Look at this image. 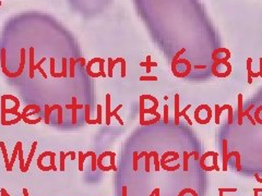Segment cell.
<instances>
[{
	"label": "cell",
	"mask_w": 262,
	"mask_h": 196,
	"mask_svg": "<svg viewBox=\"0 0 262 196\" xmlns=\"http://www.w3.org/2000/svg\"><path fill=\"white\" fill-rule=\"evenodd\" d=\"M34 47L29 48V78H34Z\"/></svg>",
	"instance_id": "cell-11"
},
{
	"label": "cell",
	"mask_w": 262,
	"mask_h": 196,
	"mask_svg": "<svg viewBox=\"0 0 262 196\" xmlns=\"http://www.w3.org/2000/svg\"><path fill=\"white\" fill-rule=\"evenodd\" d=\"M116 63H118L117 59H116V60H113L111 58L108 59V74H107V76H109V77H113V69H114V66H116Z\"/></svg>",
	"instance_id": "cell-17"
},
{
	"label": "cell",
	"mask_w": 262,
	"mask_h": 196,
	"mask_svg": "<svg viewBox=\"0 0 262 196\" xmlns=\"http://www.w3.org/2000/svg\"><path fill=\"white\" fill-rule=\"evenodd\" d=\"M256 190H257L258 192H262V189H256Z\"/></svg>",
	"instance_id": "cell-53"
},
{
	"label": "cell",
	"mask_w": 262,
	"mask_h": 196,
	"mask_svg": "<svg viewBox=\"0 0 262 196\" xmlns=\"http://www.w3.org/2000/svg\"><path fill=\"white\" fill-rule=\"evenodd\" d=\"M19 160H20V170L24 172V159H23V150H22V145L19 148Z\"/></svg>",
	"instance_id": "cell-25"
},
{
	"label": "cell",
	"mask_w": 262,
	"mask_h": 196,
	"mask_svg": "<svg viewBox=\"0 0 262 196\" xmlns=\"http://www.w3.org/2000/svg\"><path fill=\"white\" fill-rule=\"evenodd\" d=\"M62 76L64 77H66L68 74H67V59L66 58H62Z\"/></svg>",
	"instance_id": "cell-37"
},
{
	"label": "cell",
	"mask_w": 262,
	"mask_h": 196,
	"mask_svg": "<svg viewBox=\"0 0 262 196\" xmlns=\"http://www.w3.org/2000/svg\"><path fill=\"white\" fill-rule=\"evenodd\" d=\"M153 155H154V150L149 153V154H147V152H142L141 154L138 155V158H139V159L140 158H143V157L145 158V171L147 172H150V159L153 158Z\"/></svg>",
	"instance_id": "cell-5"
},
{
	"label": "cell",
	"mask_w": 262,
	"mask_h": 196,
	"mask_svg": "<svg viewBox=\"0 0 262 196\" xmlns=\"http://www.w3.org/2000/svg\"><path fill=\"white\" fill-rule=\"evenodd\" d=\"M217 158H218V154L217 153H215V154L213 155V166H218L217 164Z\"/></svg>",
	"instance_id": "cell-43"
},
{
	"label": "cell",
	"mask_w": 262,
	"mask_h": 196,
	"mask_svg": "<svg viewBox=\"0 0 262 196\" xmlns=\"http://www.w3.org/2000/svg\"><path fill=\"white\" fill-rule=\"evenodd\" d=\"M98 63H100V73L102 74V76H103V77H106V73L105 72H104V60L103 59H102V61L100 62H98Z\"/></svg>",
	"instance_id": "cell-42"
},
{
	"label": "cell",
	"mask_w": 262,
	"mask_h": 196,
	"mask_svg": "<svg viewBox=\"0 0 262 196\" xmlns=\"http://www.w3.org/2000/svg\"><path fill=\"white\" fill-rule=\"evenodd\" d=\"M221 107L218 105H215V124H220V119H221Z\"/></svg>",
	"instance_id": "cell-29"
},
{
	"label": "cell",
	"mask_w": 262,
	"mask_h": 196,
	"mask_svg": "<svg viewBox=\"0 0 262 196\" xmlns=\"http://www.w3.org/2000/svg\"><path fill=\"white\" fill-rule=\"evenodd\" d=\"M84 109H85V122L88 124H97V120H91L90 119V106L85 105Z\"/></svg>",
	"instance_id": "cell-18"
},
{
	"label": "cell",
	"mask_w": 262,
	"mask_h": 196,
	"mask_svg": "<svg viewBox=\"0 0 262 196\" xmlns=\"http://www.w3.org/2000/svg\"><path fill=\"white\" fill-rule=\"evenodd\" d=\"M164 123L168 124V106H164Z\"/></svg>",
	"instance_id": "cell-40"
},
{
	"label": "cell",
	"mask_w": 262,
	"mask_h": 196,
	"mask_svg": "<svg viewBox=\"0 0 262 196\" xmlns=\"http://www.w3.org/2000/svg\"><path fill=\"white\" fill-rule=\"evenodd\" d=\"M6 196H10L9 194H8V192H7V193H6Z\"/></svg>",
	"instance_id": "cell-54"
},
{
	"label": "cell",
	"mask_w": 262,
	"mask_h": 196,
	"mask_svg": "<svg viewBox=\"0 0 262 196\" xmlns=\"http://www.w3.org/2000/svg\"><path fill=\"white\" fill-rule=\"evenodd\" d=\"M121 108H123V105H119V106H117V107L115 108V109H114L113 111H111V112H110V117H115L116 119H117L118 120V122L120 123V124H123V119H121V118L119 117V115H118V110H120V109H121Z\"/></svg>",
	"instance_id": "cell-21"
},
{
	"label": "cell",
	"mask_w": 262,
	"mask_h": 196,
	"mask_svg": "<svg viewBox=\"0 0 262 196\" xmlns=\"http://www.w3.org/2000/svg\"><path fill=\"white\" fill-rule=\"evenodd\" d=\"M97 118H96V120H97V124H102V106L100 105H97Z\"/></svg>",
	"instance_id": "cell-34"
},
{
	"label": "cell",
	"mask_w": 262,
	"mask_h": 196,
	"mask_svg": "<svg viewBox=\"0 0 262 196\" xmlns=\"http://www.w3.org/2000/svg\"><path fill=\"white\" fill-rule=\"evenodd\" d=\"M190 107H191V105L186 106V107H185L184 110L181 111V112H179V117H184L185 119H186V120H187V122H188V124H189V125H192V122H191V120H190V119H189L188 115H187V111H188L189 109H190Z\"/></svg>",
	"instance_id": "cell-23"
},
{
	"label": "cell",
	"mask_w": 262,
	"mask_h": 196,
	"mask_svg": "<svg viewBox=\"0 0 262 196\" xmlns=\"http://www.w3.org/2000/svg\"><path fill=\"white\" fill-rule=\"evenodd\" d=\"M6 122V98L5 96L1 97V124Z\"/></svg>",
	"instance_id": "cell-19"
},
{
	"label": "cell",
	"mask_w": 262,
	"mask_h": 196,
	"mask_svg": "<svg viewBox=\"0 0 262 196\" xmlns=\"http://www.w3.org/2000/svg\"><path fill=\"white\" fill-rule=\"evenodd\" d=\"M57 110H58V124H61L62 123V107L60 105L58 106L57 108Z\"/></svg>",
	"instance_id": "cell-38"
},
{
	"label": "cell",
	"mask_w": 262,
	"mask_h": 196,
	"mask_svg": "<svg viewBox=\"0 0 262 196\" xmlns=\"http://www.w3.org/2000/svg\"><path fill=\"white\" fill-rule=\"evenodd\" d=\"M174 105H175V115H174V122L175 125L179 124V95L175 94L174 97Z\"/></svg>",
	"instance_id": "cell-6"
},
{
	"label": "cell",
	"mask_w": 262,
	"mask_h": 196,
	"mask_svg": "<svg viewBox=\"0 0 262 196\" xmlns=\"http://www.w3.org/2000/svg\"><path fill=\"white\" fill-rule=\"evenodd\" d=\"M53 111L50 110V107L49 106H46L45 107V123L46 124H49V115L52 113Z\"/></svg>",
	"instance_id": "cell-32"
},
{
	"label": "cell",
	"mask_w": 262,
	"mask_h": 196,
	"mask_svg": "<svg viewBox=\"0 0 262 196\" xmlns=\"http://www.w3.org/2000/svg\"><path fill=\"white\" fill-rule=\"evenodd\" d=\"M159 119H161V115H156V117L154 118V119H152V120H149V121H143L142 123H141V125H152V124H155V123H157L159 121Z\"/></svg>",
	"instance_id": "cell-28"
},
{
	"label": "cell",
	"mask_w": 262,
	"mask_h": 196,
	"mask_svg": "<svg viewBox=\"0 0 262 196\" xmlns=\"http://www.w3.org/2000/svg\"><path fill=\"white\" fill-rule=\"evenodd\" d=\"M50 74H52L53 77L55 78H59V77H64L62 76V73H58V72L55 71V59L54 58H50Z\"/></svg>",
	"instance_id": "cell-14"
},
{
	"label": "cell",
	"mask_w": 262,
	"mask_h": 196,
	"mask_svg": "<svg viewBox=\"0 0 262 196\" xmlns=\"http://www.w3.org/2000/svg\"><path fill=\"white\" fill-rule=\"evenodd\" d=\"M67 109H71L72 110V123H76V110H80V109H82V108H84L83 105H78L76 104V97H73L72 98V104L71 105H67L66 106Z\"/></svg>",
	"instance_id": "cell-2"
},
{
	"label": "cell",
	"mask_w": 262,
	"mask_h": 196,
	"mask_svg": "<svg viewBox=\"0 0 262 196\" xmlns=\"http://www.w3.org/2000/svg\"><path fill=\"white\" fill-rule=\"evenodd\" d=\"M144 99H150V100H152L153 104H158V100H157V98H155L154 96L152 95H141Z\"/></svg>",
	"instance_id": "cell-41"
},
{
	"label": "cell",
	"mask_w": 262,
	"mask_h": 196,
	"mask_svg": "<svg viewBox=\"0 0 262 196\" xmlns=\"http://www.w3.org/2000/svg\"><path fill=\"white\" fill-rule=\"evenodd\" d=\"M36 146H37V142H33L32 144V148H31V152L29 154V157H27V160H26V164H24V172H26L29 168V164H31V161H32L33 157L35 155V150H36Z\"/></svg>",
	"instance_id": "cell-8"
},
{
	"label": "cell",
	"mask_w": 262,
	"mask_h": 196,
	"mask_svg": "<svg viewBox=\"0 0 262 196\" xmlns=\"http://www.w3.org/2000/svg\"><path fill=\"white\" fill-rule=\"evenodd\" d=\"M29 191H27L26 189H23V196H29Z\"/></svg>",
	"instance_id": "cell-49"
},
{
	"label": "cell",
	"mask_w": 262,
	"mask_h": 196,
	"mask_svg": "<svg viewBox=\"0 0 262 196\" xmlns=\"http://www.w3.org/2000/svg\"><path fill=\"white\" fill-rule=\"evenodd\" d=\"M76 63H79V62H80V64H82V66H84V64H85V60H84L83 58H79V59H76Z\"/></svg>",
	"instance_id": "cell-44"
},
{
	"label": "cell",
	"mask_w": 262,
	"mask_h": 196,
	"mask_svg": "<svg viewBox=\"0 0 262 196\" xmlns=\"http://www.w3.org/2000/svg\"><path fill=\"white\" fill-rule=\"evenodd\" d=\"M253 107H255V106H253V105H250L249 107H248L247 109H246V110L244 111V115H246V117H247L248 119H249V120H250V122H251L253 125H255V124H257V122H256L255 118H253L252 115H250V110H251V109H252Z\"/></svg>",
	"instance_id": "cell-22"
},
{
	"label": "cell",
	"mask_w": 262,
	"mask_h": 196,
	"mask_svg": "<svg viewBox=\"0 0 262 196\" xmlns=\"http://www.w3.org/2000/svg\"><path fill=\"white\" fill-rule=\"evenodd\" d=\"M49 157H50V167L53 168V171H57V168H56V166H55V157H56L55 153L50 152Z\"/></svg>",
	"instance_id": "cell-33"
},
{
	"label": "cell",
	"mask_w": 262,
	"mask_h": 196,
	"mask_svg": "<svg viewBox=\"0 0 262 196\" xmlns=\"http://www.w3.org/2000/svg\"><path fill=\"white\" fill-rule=\"evenodd\" d=\"M138 153L135 152L133 153V170L137 171L138 170V161H139V158H138Z\"/></svg>",
	"instance_id": "cell-36"
},
{
	"label": "cell",
	"mask_w": 262,
	"mask_h": 196,
	"mask_svg": "<svg viewBox=\"0 0 262 196\" xmlns=\"http://www.w3.org/2000/svg\"><path fill=\"white\" fill-rule=\"evenodd\" d=\"M244 108H243V94H238V124H243Z\"/></svg>",
	"instance_id": "cell-4"
},
{
	"label": "cell",
	"mask_w": 262,
	"mask_h": 196,
	"mask_svg": "<svg viewBox=\"0 0 262 196\" xmlns=\"http://www.w3.org/2000/svg\"><path fill=\"white\" fill-rule=\"evenodd\" d=\"M106 125L110 124V94H106Z\"/></svg>",
	"instance_id": "cell-12"
},
{
	"label": "cell",
	"mask_w": 262,
	"mask_h": 196,
	"mask_svg": "<svg viewBox=\"0 0 262 196\" xmlns=\"http://www.w3.org/2000/svg\"><path fill=\"white\" fill-rule=\"evenodd\" d=\"M94 154H95V153L92 152V150L85 153V154L79 152V171H83V162H84V160H85V158H88V156H93Z\"/></svg>",
	"instance_id": "cell-9"
},
{
	"label": "cell",
	"mask_w": 262,
	"mask_h": 196,
	"mask_svg": "<svg viewBox=\"0 0 262 196\" xmlns=\"http://www.w3.org/2000/svg\"><path fill=\"white\" fill-rule=\"evenodd\" d=\"M100 61H102V59H100V58H93L92 60H90V61L88 62V64H86V66H85L86 73L92 71V70H91V66H93V63H95V62H100Z\"/></svg>",
	"instance_id": "cell-27"
},
{
	"label": "cell",
	"mask_w": 262,
	"mask_h": 196,
	"mask_svg": "<svg viewBox=\"0 0 262 196\" xmlns=\"http://www.w3.org/2000/svg\"><path fill=\"white\" fill-rule=\"evenodd\" d=\"M141 66H147V73H150L151 72V66H157V63L156 62H152L151 61V56H147V61L145 62H142V63H140Z\"/></svg>",
	"instance_id": "cell-13"
},
{
	"label": "cell",
	"mask_w": 262,
	"mask_h": 196,
	"mask_svg": "<svg viewBox=\"0 0 262 196\" xmlns=\"http://www.w3.org/2000/svg\"><path fill=\"white\" fill-rule=\"evenodd\" d=\"M153 158H154L155 171H159V170H161V162H159V157H158V154H157L156 152H154V155H153Z\"/></svg>",
	"instance_id": "cell-26"
},
{
	"label": "cell",
	"mask_w": 262,
	"mask_h": 196,
	"mask_svg": "<svg viewBox=\"0 0 262 196\" xmlns=\"http://www.w3.org/2000/svg\"><path fill=\"white\" fill-rule=\"evenodd\" d=\"M109 157H110V167L113 168L114 171H117V168H116V166H115V158H116V154H115V153H113V154L110 155Z\"/></svg>",
	"instance_id": "cell-35"
},
{
	"label": "cell",
	"mask_w": 262,
	"mask_h": 196,
	"mask_svg": "<svg viewBox=\"0 0 262 196\" xmlns=\"http://www.w3.org/2000/svg\"><path fill=\"white\" fill-rule=\"evenodd\" d=\"M223 192H232V193H234V192H236V189H221Z\"/></svg>",
	"instance_id": "cell-46"
},
{
	"label": "cell",
	"mask_w": 262,
	"mask_h": 196,
	"mask_svg": "<svg viewBox=\"0 0 262 196\" xmlns=\"http://www.w3.org/2000/svg\"><path fill=\"white\" fill-rule=\"evenodd\" d=\"M118 62L121 63V77H126V61L123 58H117Z\"/></svg>",
	"instance_id": "cell-30"
},
{
	"label": "cell",
	"mask_w": 262,
	"mask_h": 196,
	"mask_svg": "<svg viewBox=\"0 0 262 196\" xmlns=\"http://www.w3.org/2000/svg\"><path fill=\"white\" fill-rule=\"evenodd\" d=\"M0 193H1V194H0V196H6V193H7V191H6L5 189H1V190H0Z\"/></svg>",
	"instance_id": "cell-48"
},
{
	"label": "cell",
	"mask_w": 262,
	"mask_h": 196,
	"mask_svg": "<svg viewBox=\"0 0 262 196\" xmlns=\"http://www.w3.org/2000/svg\"><path fill=\"white\" fill-rule=\"evenodd\" d=\"M256 179H257V181H258V182H260V183H262V179H260L259 175H258V174H256Z\"/></svg>",
	"instance_id": "cell-51"
},
{
	"label": "cell",
	"mask_w": 262,
	"mask_h": 196,
	"mask_svg": "<svg viewBox=\"0 0 262 196\" xmlns=\"http://www.w3.org/2000/svg\"><path fill=\"white\" fill-rule=\"evenodd\" d=\"M14 115H18L15 119H13V120H9V121H6L5 123H3V125H13V124H18V123L20 122V121L22 120V115H21V113L18 111V112H15Z\"/></svg>",
	"instance_id": "cell-20"
},
{
	"label": "cell",
	"mask_w": 262,
	"mask_h": 196,
	"mask_svg": "<svg viewBox=\"0 0 262 196\" xmlns=\"http://www.w3.org/2000/svg\"><path fill=\"white\" fill-rule=\"evenodd\" d=\"M22 145V142H18L14 146V149H13V154H12V157H11V160H10V164H9V169L8 171H12V168H13V164H14L15 159H17V156L19 155V148L20 146Z\"/></svg>",
	"instance_id": "cell-7"
},
{
	"label": "cell",
	"mask_w": 262,
	"mask_h": 196,
	"mask_svg": "<svg viewBox=\"0 0 262 196\" xmlns=\"http://www.w3.org/2000/svg\"><path fill=\"white\" fill-rule=\"evenodd\" d=\"M76 59L71 58L70 59V77L73 78L74 77V66H76Z\"/></svg>",
	"instance_id": "cell-31"
},
{
	"label": "cell",
	"mask_w": 262,
	"mask_h": 196,
	"mask_svg": "<svg viewBox=\"0 0 262 196\" xmlns=\"http://www.w3.org/2000/svg\"><path fill=\"white\" fill-rule=\"evenodd\" d=\"M140 81H157V76H140Z\"/></svg>",
	"instance_id": "cell-39"
},
{
	"label": "cell",
	"mask_w": 262,
	"mask_h": 196,
	"mask_svg": "<svg viewBox=\"0 0 262 196\" xmlns=\"http://www.w3.org/2000/svg\"><path fill=\"white\" fill-rule=\"evenodd\" d=\"M154 196H159V189L154 190Z\"/></svg>",
	"instance_id": "cell-50"
},
{
	"label": "cell",
	"mask_w": 262,
	"mask_h": 196,
	"mask_svg": "<svg viewBox=\"0 0 262 196\" xmlns=\"http://www.w3.org/2000/svg\"><path fill=\"white\" fill-rule=\"evenodd\" d=\"M253 193H255V196H258V193H259V192H258L257 190L255 189V190H253Z\"/></svg>",
	"instance_id": "cell-52"
},
{
	"label": "cell",
	"mask_w": 262,
	"mask_h": 196,
	"mask_svg": "<svg viewBox=\"0 0 262 196\" xmlns=\"http://www.w3.org/2000/svg\"><path fill=\"white\" fill-rule=\"evenodd\" d=\"M232 156H236V168L238 171L241 170V164H240V154L239 152L235 150L229 154H227V140H223V171H227L228 169V160Z\"/></svg>",
	"instance_id": "cell-1"
},
{
	"label": "cell",
	"mask_w": 262,
	"mask_h": 196,
	"mask_svg": "<svg viewBox=\"0 0 262 196\" xmlns=\"http://www.w3.org/2000/svg\"><path fill=\"white\" fill-rule=\"evenodd\" d=\"M0 148L2 150V155H3V158H5V162H6V169H9V157H8V152L6 149V146H5V143L3 142H0Z\"/></svg>",
	"instance_id": "cell-15"
},
{
	"label": "cell",
	"mask_w": 262,
	"mask_h": 196,
	"mask_svg": "<svg viewBox=\"0 0 262 196\" xmlns=\"http://www.w3.org/2000/svg\"><path fill=\"white\" fill-rule=\"evenodd\" d=\"M259 76L262 77V58L260 59V71H259Z\"/></svg>",
	"instance_id": "cell-47"
},
{
	"label": "cell",
	"mask_w": 262,
	"mask_h": 196,
	"mask_svg": "<svg viewBox=\"0 0 262 196\" xmlns=\"http://www.w3.org/2000/svg\"><path fill=\"white\" fill-rule=\"evenodd\" d=\"M68 156H71V160H74L76 159V153L74 152H69V153H64L61 150L60 152V168L59 169L61 170V171H65V160Z\"/></svg>",
	"instance_id": "cell-3"
},
{
	"label": "cell",
	"mask_w": 262,
	"mask_h": 196,
	"mask_svg": "<svg viewBox=\"0 0 262 196\" xmlns=\"http://www.w3.org/2000/svg\"><path fill=\"white\" fill-rule=\"evenodd\" d=\"M192 156H194L196 159H200V158H199L198 152H191V153L184 152V171H188V160H189V157H192Z\"/></svg>",
	"instance_id": "cell-10"
},
{
	"label": "cell",
	"mask_w": 262,
	"mask_h": 196,
	"mask_svg": "<svg viewBox=\"0 0 262 196\" xmlns=\"http://www.w3.org/2000/svg\"><path fill=\"white\" fill-rule=\"evenodd\" d=\"M144 98L140 96V124L144 121Z\"/></svg>",
	"instance_id": "cell-16"
},
{
	"label": "cell",
	"mask_w": 262,
	"mask_h": 196,
	"mask_svg": "<svg viewBox=\"0 0 262 196\" xmlns=\"http://www.w3.org/2000/svg\"><path fill=\"white\" fill-rule=\"evenodd\" d=\"M251 62H252V59L249 58L247 60V71H248V75L251 76V77H257L259 76V73H255V72L251 71Z\"/></svg>",
	"instance_id": "cell-24"
},
{
	"label": "cell",
	"mask_w": 262,
	"mask_h": 196,
	"mask_svg": "<svg viewBox=\"0 0 262 196\" xmlns=\"http://www.w3.org/2000/svg\"><path fill=\"white\" fill-rule=\"evenodd\" d=\"M121 196H127V186L126 185L123 186V194H121Z\"/></svg>",
	"instance_id": "cell-45"
}]
</instances>
